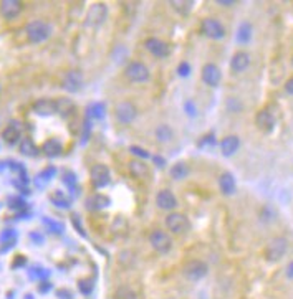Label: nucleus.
Segmentation results:
<instances>
[{"label": "nucleus", "mask_w": 293, "mask_h": 299, "mask_svg": "<svg viewBox=\"0 0 293 299\" xmlns=\"http://www.w3.org/2000/svg\"><path fill=\"white\" fill-rule=\"evenodd\" d=\"M288 250V241L283 236H275L265 246V259L270 263H277L286 255Z\"/></svg>", "instance_id": "f257e3e1"}, {"label": "nucleus", "mask_w": 293, "mask_h": 299, "mask_svg": "<svg viewBox=\"0 0 293 299\" xmlns=\"http://www.w3.org/2000/svg\"><path fill=\"white\" fill-rule=\"evenodd\" d=\"M25 33H27V38L32 43H42L50 37V33H52V27H50L47 22L33 20L27 25Z\"/></svg>", "instance_id": "f03ea898"}, {"label": "nucleus", "mask_w": 293, "mask_h": 299, "mask_svg": "<svg viewBox=\"0 0 293 299\" xmlns=\"http://www.w3.org/2000/svg\"><path fill=\"white\" fill-rule=\"evenodd\" d=\"M138 116V109L131 101H121V103L116 104L115 108V117L116 121L123 124V126H129Z\"/></svg>", "instance_id": "7ed1b4c3"}, {"label": "nucleus", "mask_w": 293, "mask_h": 299, "mask_svg": "<svg viewBox=\"0 0 293 299\" xmlns=\"http://www.w3.org/2000/svg\"><path fill=\"white\" fill-rule=\"evenodd\" d=\"M125 76L133 83H146L149 80V70L148 66L141 61H131L125 68Z\"/></svg>", "instance_id": "20e7f679"}, {"label": "nucleus", "mask_w": 293, "mask_h": 299, "mask_svg": "<svg viewBox=\"0 0 293 299\" xmlns=\"http://www.w3.org/2000/svg\"><path fill=\"white\" fill-rule=\"evenodd\" d=\"M149 243L157 253L166 255V253L171 251V248H172V238L164 230H154L153 233L149 235Z\"/></svg>", "instance_id": "39448f33"}, {"label": "nucleus", "mask_w": 293, "mask_h": 299, "mask_svg": "<svg viewBox=\"0 0 293 299\" xmlns=\"http://www.w3.org/2000/svg\"><path fill=\"white\" fill-rule=\"evenodd\" d=\"M207 273H209V266L201 259H190L184 266V276L189 281H201Z\"/></svg>", "instance_id": "423d86ee"}, {"label": "nucleus", "mask_w": 293, "mask_h": 299, "mask_svg": "<svg viewBox=\"0 0 293 299\" xmlns=\"http://www.w3.org/2000/svg\"><path fill=\"white\" fill-rule=\"evenodd\" d=\"M166 227L174 235H182L189 230V220L179 212H172L166 217Z\"/></svg>", "instance_id": "0eeeda50"}, {"label": "nucleus", "mask_w": 293, "mask_h": 299, "mask_svg": "<svg viewBox=\"0 0 293 299\" xmlns=\"http://www.w3.org/2000/svg\"><path fill=\"white\" fill-rule=\"evenodd\" d=\"M201 30L211 40H221L225 37V28L217 19H204L201 24Z\"/></svg>", "instance_id": "6e6552de"}, {"label": "nucleus", "mask_w": 293, "mask_h": 299, "mask_svg": "<svg viewBox=\"0 0 293 299\" xmlns=\"http://www.w3.org/2000/svg\"><path fill=\"white\" fill-rule=\"evenodd\" d=\"M89 177H91V184L96 189H103L110 184V169L103 166V164H94L91 167V172H89Z\"/></svg>", "instance_id": "1a4fd4ad"}, {"label": "nucleus", "mask_w": 293, "mask_h": 299, "mask_svg": "<svg viewBox=\"0 0 293 299\" xmlns=\"http://www.w3.org/2000/svg\"><path fill=\"white\" fill-rule=\"evenodd\" d=\"M108 17V7L105 4H94L89 7L88 15H86V24L89 27H100Z\"/></svg>", "instance_id": "9d476101"}, {"label": "nucleus", "mask_w": 293, "mask_h": 299, "mask_svg": "<svg viewBox=\"0 0 293 299\" xmlns=\"http://www.w3.org/2000/svg\"><path fill=\"white\" fill-rule=\"evenodd\" d=\"M144 48L148 50V52L156 56V58H166L171 53V48H169V45L161 40V38H148V40L144 42Z\"/></svg>", "instance_id": "9b49d317"}, {"label": "nucleus", "mask_w": 293, "mask_h": 299, "mask_svg": "<svg viewBox=\"0 0 293 299\" xmlns=\"http://www.w3.org/2000/svg\"><path fill=\"white\" fill-rule=\"evenodd\" d=\"M61 86H63L65 91H68V93L80 91L81 86H83V75H81V71H78V70L68 71L65 75V78H63V83H61Z\"/></svg>", "instance_id": "f8f14e48"}, {"label": "nucleus", "mask_w": 293, "mask_h": 299, "mask_svg": "<svg viewBox=\"0 0 293 299\" xmlns=\"http://www.w3.org/2000/svg\"><path fill=\"white\" fill-rule=\"evenodd\" d=\"M221 80H222V73L217 65L214 63L204 65V68H202V81H204L207 86L216 88L217 84L221 83Z\"/></svg>", "instance_id": "ddd939ff"}, {"label": "nucleus", "mask_w": 293, "mask_h": 299, "mask_svg": "<svg viewBox=\"0 0 293 299\" xmlns=\"http://www.w3.org/2000/svg\"><path fill=\"white\" fill-rule=\"evenodd\" d=\"M275 116L268 109H262L257 112L255 116V126L260 129L262 132H272L275 127Z\"/></svg>", "instance_id": "4468645a"}, {"label": "nucleus", "mask_w": 293, "mask_h": 299, "mask_svg": "<svg viewBox=\"0 0 293 299\" xmlns=\"http://www.w3.org/2000/svg\"><path fill=\"white\" fill-rule=\"evenodd\" d=\"M22 9H24V5H22L20 0H4V2L0 4V14L7 20L17 19V17L20 15Z\"/></svg>", "instance_id": "2eb2a0df"}, {"label": "nucleus", "mask_w": 293, "mask_h": 299, "mask_svg": "<svg viewBox=\"0 0 293 299\" xmlns=\"http://www.w3.org/2000/svg\"><path fill=\"white\" fill-rule=\"evenodd\" d=\"M156 205L162 210H172L177 207V199L171 190H161L156 195Z\"/></svg>", "instance_id": "dca6fc26"}, {"label": "nucleus", "mask_w": 293, "mask_h": 299, "mask_svg": "<svg viewBox=\"0 0 293 299\" xmlns=\"http://www.w3.org/2000/svg\"><path fill=\"white\" fill-rule=\"evenodd\" d=\"M250 66V55L247 52H237L230 60V70L234 73H244Z\"/></svg>", "instance_id": "f3484780"}, {"label": "nucleus", "mask_w": 293, "mask_h": 299, "mask_svg": "<svg viewBox=\"0 0 293 299\" xmlns=\"http://www.w3.org/2000/svg\"><path fill=\"white\" fill-rule=\"evenodd\" d=\"M239 149H240V139H239V136H235V134L225 136L221 140V152H222V156H225V157L234 156Z\"/></svg>", "instance_id": "a211bd4d"}, {"label": "nucleus", "mask_w": 293, "mask_h": 299, "mask_svg": "<svg viewBox=\"0 0 293 299\" xmlns=\"http://www.w3.org/2000/svg\"><path fill=\"white\" fill-rule=\"evenodd\" d=\"M20 136H22V127L19 126V122H17V121L10 122L9 126L4 129V132H2L4 140L7 144H10V145H14L15 142H19Z\"/></svg>", "instance_id": "6ab92c4d"}, {"label": "nucleus", "mask_w": 293, "mask_h": 299, "mask_svg": "<svg viewBox=\"0 0 293 299\" xmlns=\"http://www.w3.org/2000/svg\"><path fill=\"white\" fill-rule=\"evenodd\" d=\"M129 172H131L133 177H136L139 180H149L151 179V171H149L148 164H144L141 161L129 162Z\"/></svg>", "instance_id": "aec40b11"}, {"label": "nucleus", "mask_w": 293, "mask_h": 299, "mask_svg": "<svg viewBox=\"0 0 293 299\" xmlns=\"http://www.w3.org/2000/svg\"><path fill=\"white\" fill-rule=\"evenodd\" d=\"M219 189L224 195H232L235 189H237V184H235V179L230 172H224L221 177H219Z\"/></svg>", "instance_id": "412c9836"}, {"label": "nucleus", "mask_w": 293, "mask_h": 299, "mask_svg": "<svg viewBox=\"0 0 293 299\" xmlns=\"http://www.w3.org/2000/svg\"><path fill=\"white\" fill-rule=\"evenodd\" d=\"M33 111H35L37 114H40V116L55 114V112H56V101H52V99L37 101V103L33 104Z\"/></svg>", "instance_id": "4be33fe9"}, {"label": "nucleus", "mask_w": 293, "mask_h": 299, "mask_svg": "<svg viewBox=\"0 0 293 299\" xmlns=\"http://www.w3.org/2000/svg\"><path fill=\"white\" fill-rule=\"evenodd\" d=\"M42 151H43V154L48 157H58L61 152H63V145H61L58 139H48L43 142Z\"/></svg>", "instance_id": "5701e85b"}, {"label": "nucleus", "mask_w": 293, "mask_h": 299, "mask_svg": "<svg viewBox=\"0 0 293 299\" xmlns=\"http://www.w3.org/2000/svg\"><path fill=\"white\" fill-rule=\"evenodd\" d=\"M110 205V199L106 195H101V194H94L91 197H88L86 200V208L88 210H101V208L108 207Z\"/></svg>", "instance_id": "b1692460"}, {"label": "nucleus", "mask_w": 293, "mask_h": 299, "mask_svg": "<svg viewBox=\"0 0 293 299\" xmlns=\"http://www.w3.org/2000/svg\"><path fill=\"white\" fill-rule=\"evenodd\" d=\"M252 25L249 24V22H244V24H240L239 25V30H237V42L240 45H247L250 42V38H252Z\"/></svg>", "instance_id": "393cba45"}, {"label": "nucleus", "mask_w": 293, "mask_h": 299, "mask_svg": "<svg viewBox=\"0 0 293 299\" xmlns=\"http://www.w3.org/2000/svg\"><path fill=\"white\" fill-rule=\"evenodd\" d=\"M105 104L103 103H91L86 108V116L89 119H94V121H100L105 117Z\"/></svg>", "instance_id": "a878e982"}, {"label": "nucleus", "mask_w": 293, "mask_h": 299, "mask_svg": "<svg viewBox=\"0 0 293 299\" xmlns=\"http://www.w3.org/2000/svg\"><path fill=\"white\" fill-rule=\"evenodd\" d=\"M189 176V166L185 162H177L171 167V177L174 180H182Z\"/></svg>", "instance_id": "bb28decb"}, {"label": "nucleus", "mask_w": 293, "mask_h": 299, "mask_svg": "<svg viewBox=\"0 0 293 299\" xmlns=\"http://www.w3.org/2000/svg\"><path fill=\"white\" fill-rule=\"evenodd\" d=\"M56 112H60L61 116H70L75 112V104L71 103V99L63 98L56 101Z\"/></svg>", "instance_id": "cd10ccee"}, {"label": "nucleus", "mask_w": 293, "mask_h": 299, "mask_svg": "<svg viewBox=\"0 0 293 299\" xmlns=\"http://www.w3.org/2000/svg\"><path fill=\"white\" fill-rule=\"evenodd\" d=\"M20 152L24 156L33 157V156L38 154V147H37L35 142H33L30 137H25V139H22V142H20Z\"/></svg>", "instance_id": "c85d7f7f"}, {"label": "nucleus", "mask_w": 293, "mask_h": 299, "mask_svg": "<svg viewBox=\"0 0 293 299\" xmlns=\"http://www.w3.org/2000/svg\"><path fill=\"white\" fill-rule=\"evenodd\" d=\"M174 136V132H172V129L166 126V124H161V126H157L156 129V137L157 140H161V142H169V140L172 139Z\"/></svg>", "instance_id": "c756f323"}, {"label": "nucleus", "mask_w": 293, "mask_h": 299, "mask_svg": "<svg viewBox=\"0 0 293 299\" xmlns=\"http://www.w3.org/2000/svg\"><path fill=\"white\" fill-rule=\"evenodd\" d=\"M169 4H171V7L176 10L177 14L187 15L190 12V9H192L194 2H187V0H174V2H169Z\"/></svg>", "instance_id": "7c9ffc66"}, {"label": "nucleus", "mask_w": 293, "mask_h": 299, "mask_svg": "<svg viewBox=\"0 0 293 299\" xmlns=\"http://www.w3.org/2000/svg\"><path fill=\"white\" fill-rule=\"evenodd\" d=\"M113 299H138V294H136V291L131 289V287L121 286V287H118V289L115 291V296H113Z\"/></svg>", "instance_id": "2f4dec72"}, {"label": "nucleus", "mask_w": 293, "mask_h": 299, "mask_svg": "<svg viewBox=\"0 0 293 299\" xmlns=\"http://www.w3.org/2000/svg\"><path fill=\"white\" fill-rule=\"evenodd\" d=\"M78 287H80V291L83 292V294H89V292L93 291V281L81 279L80 283H78Z\"/></svg>", "instance_id": "473e14b6"}, {"label": "nucleus", "mask_w": 293, "mask_h": 299, "mask_svg": "<svg viewBox=\"0 0 293 299\" xmlns=\"http://www.w3.org/2000/svg\"><path fill=\"white\" fill-rule=\"evenodd\" d=\"M131 154L141 157V159H149V157H151L149 152L143 151V147H139V145H133V147H131Z\"/></svg>", "instance_id": "72a5a7b5"}, {"label": "nucleus", "mask_w": 293, "mask_h": 299, "mask_svg": "<svg viewBox=\"0 0 293 299\" xmlns=\"http://www.w3.org/2000/svg\"><path fill=\"white\" fill-rule=\"evenodd\" d=\"M189 73H190V65L187 63V61H182V63L177 66V75L179 76H189Z\"/></svg>", "instance_id": "f704fd0d"}, {"label": "nucleus", "mask_w": 293, "mask_h": 299, "mask_svg": "<svg viewBox=\"0 0 293 299\" xmlns=\"http://www.w3.org/2000/svg\"><path fill=\"white\" fill-rule=\"evenodd\" d=\"M227 109L229 111H232V112H239V111H242V103H239L237 99H229L227 101Z\"/></svg>", "instance_id": "c9c22d12"}, {"label": "nucleus", "mask_w": 293, "mask_h": 299, "mask_svg": "<svg viewBox=\"0 0 293 299\" xmlns=\"http://www.w3.org/2000/svg\"><path fill=\"white\" fill-rule=\"evenodd\" d=\"M206 144H209V145L216 144V137H214L212 134H207V136H206L204 139H202L201 142H199V147H204Z\"/></svg>", "instance_id": "e433bc0d"}, {"label": "nucleus", "mask_w": 293, "mask_h": 299, "mask_svg": "<svg viewBox=\"0 0 293 299\" xmlns=\"http://www.w3.org/2000/svg\"><path fill=\"white\" fill-rule=\"evenodd\" d=\"M9 207L10 208H24L25 204H24V200H22V199H12V202L9 204Z\"/></svg>", "instance_id": "4c0bfd02"}, {"label": "nucleus", "mask_w": 293, "mask_h": 299, "mask_svg": "<svg viewBox=\"0 0 293 299\" xmlns=\"http://www.w3.org/2000/svg\"><path fill=\"white\" fill-rule=\"evenodd\" d=\"M285 91L293 96V76H290L285 83Z\"/></svg>", "instance_id": "58836bf2"}, {"label": "nucleus", "mask_w": 293, "mask_h": 299, "mask_svg": "<svg viewBox=\"0 0 293 299\" xmlns=\"http://www.w3.org/2000/svg\"><path fill=\"white\" fill-rule=\"evenodd\" d=\"M285 274H286V278H288V279H293V259H291L288 264H286Z\"/></svg>", "instance_id": "ea45409f"}, {"label": "nucleus", "mask_w": 293, "mask_h": 299, "mask_svg": "<svg viewBox=\"0 0 293 299\" xmlns=\"http://www.w3.org/2000/svg\"><path fill=\"white\" fill-rule=\"evenodd\" d=\"M73 225H75V227H76V231H78V233H81L83 236H84V235H86V233H84V230H83V227H81V225H80V223H78V217H76V215H73Z\"/></svg>", "instance_id": "a19ab883"}, {"label": "nucleus", "mask_w": 293, "mask_h": 299, "mask_svg": "<svg viewBox=\"0 0 293 299\" xmlns=\"http://www.w3.org/2000/svg\"><path fill=\"white\" fill-rule=\"evenodd\" d=\"M216 4L222 5V7H232V5H235L237 2H235V0H217Z\"/></svg>", "instance_id": "79ce46f5"}, {"label": "nucleus", "mask_w": 293, "mask_h": 299, "mask_svg": "<svg viewBox=\"0 0 293 299\" xmlns=\"http://www.w3.org/2000/svg\"><path fill=\"white\" fill-rule=\"evenodd\" d=\"M66 176L68 177H65V184L66 185H70V187H75V176H73V174H66Z\"/></svg>", "instance_id": "37998d69"}, {"label": "nucleus", "mask_w": 293, "mask_h": 299, "mask_svg": "<svg viewBox=\"0 0 293 299\" xmlns=\"http://www.w3.org/2000/svg\"><path fill=\"white\" fill-rule=\"evenodd\" d=\"M153 161H154V164H156L157 167H164L166 166V161L162 159V157H159V156H154Z\"/></svg>", "instance_id": "c03bdc74"}, {"label": "nucleus", "mask_w": 293, "mask_h": 299, "mask_svg": "<svg viewBox=\"0 0 293 299\" xmlns=\"http://www.w3.org/2000/svg\"><path fill=\"white\" fill-rule=\"evenodd\" d=\"M185 111H189L190 114H196V111H194V106H192V103H185Z\"/></svg>", "instance_id": "a18cd8bd"}, {"label": "nucleus", "mask_w": 293, "mask_h": 299, "mask_svg": "<svg viewBox=\"0 0 293 299\" xmlns=\"http://www.w3.org/2000/svg\"><path fill=\"white\" fill-rule=\"evenodd\" d=\"M60 296L61 297H68V299H71V292L68 291V292H66V291H60Z\"/></svg>", "instance_id": "49530a36"}, {"label": "nucleus", "mask_w": 293, "mask_h": 299, "mask_svg": "<svg viewBox=\"0 0 293 299\" xmlns=\"http://www.w3.org/2000/svg\"><path fill=\"white\" fill-rule=\"evenodd\" d=\"M291 65H293V58H291Z\"/></svg>", "instance_id": "de8ad7c7"}]
</instances>
